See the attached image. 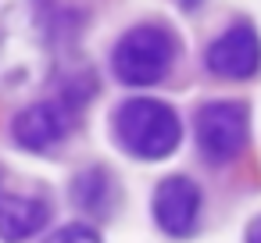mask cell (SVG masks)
I'll return each instance as SVG.
<instances>
[{"instance_id": "1", "label": "cell", "mask_w": 261, "mask_h": 243, "mask_svg": "<svg viewBox=\"0 0 261 243\" xmlns=\"http://www.w3.org/2000/svg\"><path fill=\"white\" fill-rule=\"evenodd\" d=\"M111 143L133 161H165L182 143L179 111L158 97H129L111 111Z\"/></svg>"}, {"instance_id": "2", "label": "cell", "mask_w": 261, "mask_h": 243, "mask_svg": "<svg viewBox=\"0 0 261 243\" xmlns=\"http://www.w3.org/2000/svg\"><path fill=\"white\" fill-rule=\"evenodd\" d=\"M179 61V36L172 25L150 18L129 25L111 47V75L122 86H154Z\"/></svg>"}, {"instance_id": "3", "label": "cell", "mask_w": 261, "mask_h": 243, "mask_svg": "<svg viewBox=\"0 0 261 243\" xmlns=\"http://www.w3.org/2000/svg\"><path fill=\"white\" fill-rule=\"evenodd\" d=\"M193 143L207 165L236 161L250 143V104L247 100H207L193 111Z\"/></svg>"}, {"instance_id": "4", "label": "cell", "mask_w": 261, "mask_h": 243, "mask_svg": "<svg viewBox=\"0 0 261 243\" xmlns=\"http://www.w3.org/2000/svg\"><path fill=\"white\" fill-rule=\"evenodd\" d=\"M150 214H154V225L168 239L186 243V239H193L200 232V222H204V193H200V186L190 175H165L154 186Z\"/></svg>"}, {"instance_id": "5", "label": "cell", "mask_w": 261, "mask_h": 243, "mask_svg": "<svg viewBox=\"0 0 261 243\" xmlns=\"http://www.w3.org/2000/svg\"><path fill=\"white\" fill-rule=\"evenodd\" d=\"M204 68L215 79L247 83L261 72V33L250 18H232L204 50Z\"/></svg>"}, {"instance_id": "6", "label": "cell", "mask_w": 261, "mask_h": 243, "mask_svg": "<svg viewBox=\"0 0 261 243\" xmlns=\"http://www.w3.org/2000/svg\"><path fill=\"white\" fill-rule=\"evenodd\" d=\"M75 125H79V111L68 107L65 100L50 97V100L29 104V107L15 118L11 136H15V143H18L22 150L43 154V157H47L50 150L65 147V140L75 132Z\"/></svg>"}, {"instance_id": "7", "label": "cell", "mask_w": 261, "mask_h": 243, "mask_svg": "<svg viewBox=\"0 0 261 243\" xmlns=\"http://www.w3.org/2000/svg\"><path fill=\"white\" fill-rule=\"evenodd\" d=\"M68 197H72V207L86 214V222H108L122 207V182L108 165L93 161L72 175Z\"/></svg>"}, {"instance_id": "8", "label": "cell", "mask_w": 261, "mask_h": 243, "mask_svg": "<svg viewBox=\"0 0 261 243\" xmlns=\"http://www.w3.org/2000/svg\"><path fill=\"white\" fill-rule=\"evenodd\" d=\"M33 25L47 47H72L90 25V11L79 0H29Z\"/></svg>"}, {"instance_id": "9", "label": "cell", "mask_w": 261, "mask_h": 243, "mask_svg": "<svg viewBox=\"0 0 261 243\" xmlns=\"http://www.w3.org/2000/svg\"><path fill=\"white\" fill-rule=\"evenodd\" d=\"M50 222V200L40 193H0V239L25 243Z\"/></svg>"}, {"instance_id": "10", "label": "cell", "mask_w": 261, "mask_h": 243, "mask_svg": "<svg viewBox=\"0 0 261 243\" xmlns=\"http://www.w3.org/2000/svg\"><path fill=\"white\" fill-rule=\"evenodd\" d=\"M47 243H104V239L93 222H68V225H58Z\"/></svg>"}, {"instance_id": "11", "label": "cell", "mask_w": 261, "mask_h": 243, "mask_svg": "<svg viewBox=\"0 0 261 243\" xmlns=\"http://www.w3.org/2000/svg\"><path fill=\"white\" fill-rule=\"evenodd\" d=\"M247 243H261V214L257 218H250V225H247V236H243Z\"/></svg>"}, {"instance_id": "12", "label": "cell", "mask_w": 261, "mask_h": 243, "mask_svg": "<svg viewBox=\"0 0 261 243\" xmlns=\"http://www.w3.org/2000/svg\"><path fill=\"white\" fill-rule=\"evenodd\" d=\"M200 4H204V0H179L182 11H193V8H200Z\"/></svg>"}]
</instances>
